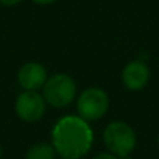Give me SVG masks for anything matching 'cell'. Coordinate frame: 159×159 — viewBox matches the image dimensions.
<instances>
[{"label": "cell", "instance_id": "1", "mask_svg": "<svg viewBox=\"0 0 159 159\" xmlns=\"http://www.w3.org/2000/svg\"><path fill=\"white\" fill-rule=\"evenodd\" d=\"M93 131L80 116H64L55 124L52 145L63 159H80L89 152Z\"/></svg>", "mask_w": 159, "mask_h": 159}, {"label": "cell", "instance_id": "2", "mask_svg": "<svg viewBox=\"0 0 159 159\" xmlns=\"http://www.w3.org/2000/svg\"><path fill=\"white\" fill-rule=\"evenodd\" d=\"M103 143L110 154L117 158H129L137 145L135 131L127 123L116 120L109 123L103 130Z\"/></svg>", "mask_w": 159, "mask_h": 159}, {"label": "cell", "instance_id": "3", "mask_svg": "<svg viewBox=\"0 0 159 159\" xmlns=\"http://www.w3.org/2000/svg\"><path fill=\"white\" fill-rule=\"evenodd\" d=\"M77 95V85L70 75L59 73L49 77L42 88L45 102L53 107H66L74 101Z\"/></svg>", "mask_w": 159, "mask_h": 159}, {"label": "cell", "instance_id": "4", "mask_svg": "<svg viewBox=\"0 0 159 159\" xmlns=\"http://www.w3.org/2000/svg\"><path fill=\"white\" fill-rule=\"evenodd\" d=\"M109 109V96L102 88L91 87L84 89L77 99V112L85 121L102 119Z\"/></svg>", "mask_w": 159, "mask_h": 159}, {"label": "cell", "instance_id": "5", "mask_svg": "<svg viewBox=\"0 0 159 159\" xmlns=\"http://www.w3.org/2000/svg\"><path fill=\"white\" fill-rule=\"evenodd\" d=\"M46 102L36 91H22L16 101V113L21 120L34 123L43 117Z\"/></svg>", "mask_w": 159, "mask_h": 159}, {"label": "cell", "instance_id": "6", "mask_svg": "<svg viewBox=\"0 0 159 159\" xmlns=\"http://www.w3.org/2000/svg\"><path fill=\"white\" fill-rule=\"evenodd\" d=\"M17 80L24 91H38L43 88L48 80V71L43 64L28 61L20 67Z\"/></svg>", "mask_w": 159, "mask_h": 159}, {"label": "cell", "instance_id": "7", "mask_svg": "<svg viewBox=\"0 0 159 159\" xmlns=\"http://www.w3.org/2000/svg\"><path fill=\"white\" fill-rule=\"evenodd\" d=\"M121 81L130 91H140L149 81V69L144 61L133 60L121 71Z\"/></svg>", "mask_w": 159, "mask_h": 159}, {"label": "cell", "instance_id": "8", "mask_svg": "<svg viewBox=\"0 0 159 159\" xmlns=\"http://www.w3.org/2000/svg\"><path fill=\"white\" fill-rule=\"evenodd\" d=\"M56 155L57 152L52 144L39 143L28 149L25 159H56Z\"/></svg>", "mask_w": 159, "mask_h": 159}, {"label": "cell", "instance_id": "9", "mask_svg": "<svg viewBox=\"0 0 159 159\" xmlns=\"http://www.w3.org/2000/svg\"><path fill=\"white\" fill-rule=\"evenodd\" d=\"M92 159H120V158H117L116 155L110 154V152H102V154H98L96 157H93Z\"/></svg>", "mask_w": 159, "mask_h": 159}, {"label": "cell", "instance_id": "10", "mask_svg": "<svg viewBox=\"0 0 159 159\" xmlns=\"http://www.w3.org/2000/svg\"><path fill=\"white\" fill-rule=\"evenodd\" d=\"M20 2H21V0H0V4L7 6V7H11V6L18 4Z\"/></svg>", "mask_w": 159, "mask_h": 159}, {"label": "cell", "instance_id": "11", "mask_svg": "<svg viewBox=\"0 0 159 159\" xmlns=\"http://www.w3.org/2000/svg\"><path fill=\"white\" fill-rule=\"evenodd\" d=\"M32 2L39 6H48V4H52V3L57 2V0H32Z\"/></svg>", "mask_w": 159, "mask_h": 159}, {"label": "cell", "instance_id": "12", "mask_svg": "<svg viewBox=\"0 0 159 159\" xmlns=\"http://www.w3.org/2000/svg\"><path fill=\"white\" fill-rule=\"evenodd\" d=\"M0 159H2V148H0Z\"/></svg>", "mask_w": 159, "mask_h": 159}, {"label": "cell", "instance_id": "13", "mask_svg": "<svg viewBox=\"0 0 159 159\" xmlns=\"http://www.w3.org/2000/svg\"><path fill=\"white\" fill-rule=\"evenodd\" d=\"M158 145H159V135H158Z\"/></svg>", "mask_w": 159, "mask_h": 159}]
</instances>
